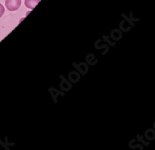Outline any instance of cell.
Wrapping results in <instances>:
<instances>
[{
    "instance_id": "obj_1",
    "label": "cell",
    "mask_w": 155,
    "mask_h": 150,
    "mask_svg": "<svg viewBox=\"0 0 155 150\" xmlns=\"http://www.w3.org/2000/svg\"><path fill=\"white\" fill-rule=\"evenodd\" d=\"M22 0H5V6L9 11H16L20 7Z\"/></svg>"
},
{
    "instance_id": "obj_2",
    "label": "cell",
    "mask_w": 155,
    "mask_h": 150,
    "mask_svg": "<svg viewBox=\"0 0 155 150\" xmlns=\"http://www.w3.org/2000/svg\"><path fill=\"white\" fill-rule=\"evenodd\" d=\"M39 2L40 0H25L24 3L28 9H33L39 3Z\"/></svg>"
},
{
    "instance_id": "obj_3",
    "label": "cell",
    "mask_w": 155,
    "mask_h": 150,
    "mask_svg": "<svg viewBox=\"0 0 155 150\" xmlns=\"http://www.w3.org/2000/svg\"><path fill=\"white\" fill-rule=\"evenodd\" d=\"M4 12H5V9H4L3 5L0 3V17H2L3 16Z\"/></svg>"
}]
</instances>
